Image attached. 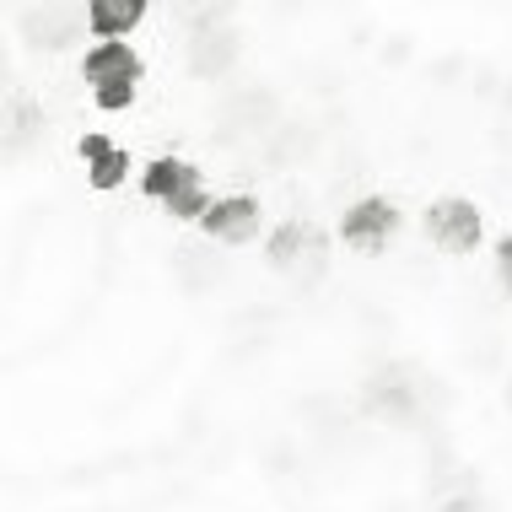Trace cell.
<instances>
[{
	"label": "cell",
	"instance_id": "30bf717a",
	"mask_svg": "<svg viewBox=\"0 0 512 512\" xmlns=\"http://www.w3.org/2000/svg\"><path fill=\"white\" fill-rule=\"evenodd\" d=\"M108 151H119L114 141H108V135H81V157H87V162H103Z\"/></svg>",
	"mask_w": 512,
	"mask_h": 512
},
{
	"label": "cell",
	"instance_id": "6da1fadb",
	"mask_svg": "<svg viewBox=\"0 0 512 512\" xmlns=\"http://www.w3.org/2000/svg\"><path fill=\"white\" fill-rule=\"evenodd\" d=\"M394 232H399V211H394V200H383V195L356 200L351 211L340 216V238L351 243L356 254H383Z\"/></svg>",
	"mask_w": 512,
	"mask_h": 512
},
{
	"label": "cell",
	"instance_id": "8992f818",
	"mask_svg": "<svg viewBox=\"0 0 512 512\" xmlns=\"http://www.w3.org/2000/svg\"><path fill=\"white\" fill-rule=\"evenodd\" d=\"M141 17H146L141 0H92L87 6V22H92V33H98L103 44H124V33H130Z\"/></svg>",
	"mask_w": 512,
	"mask_h": 512
},
{
	"label": "cell",
	"instance_id": "52a82bcc",
	"mask_svg": "<svg viewBox=\"0 0 512 512\" xmlns=\"http://www.w3.org/2000/svg\"><path fill=\"white\" fill-rule=\"evenodd\" d=\"M124 168H130V157H124V151H108L103 162H92V189H119L124 184Z\"/></svg>",
	"mask_w": 512,
	"mask_h": 512
},
{
	"label": "cell",
	"instance_id": "8fae6325",
	"mask_svg": "<svg viewBox=\"0 0 512 512\" xmlns=\"http://www.w3.org/2000/svg\"><path fill=\"white\" fill-rule=\"evenodd\" d=\"M502 281L512 286V238H502Z\"/></svg>",
	"mask_w": 512,
	"mask_h": 512
},
{
	"label": "cell",
	"instance_id": "3957f363",
	"mask_svg": "<svg viewBox=\"0 0 512 512\" xmlns=\"http://www.w3.org/2000/svg\"><path fill=\"white\" fill-rule=\"evenodd\" d=\"M254 227H259V205L248 195H227V200H216L211 211H205V232L221 238V243H248Z\"/></svg>",
	"mask_w": 512,
	"mask_h": 512
},
{
	"label": "cell",
	"instance_id": "9c48e42d",
	"mask_svg": "<svg viewBox=\"0 0 512 512\" xmlns=\"http://www.w3.org/2000/svg\"><path fill=\"white\" fill-rule=\"evenodd\" d=\"M135 103V81H114V87H98V108L103 114H124Z\"/></svg>",
	"mask_w": 512,
	"mask_h": 512
},
{
	"label": "cell",
	"instance_id": "7a4b0ae2",
	"mask_svg": "<svg viewBox=\"0 0 512 512\" xmlns=\"http://www.w3.org/2000/svg\"><path fill=\"white\" fill-rule=\"evenodd\" d=\"M426 232H432V243L448 248V254H469L486 227H480V211H475V205L459 200V195H448V200H437L432 211H426Z\"/></svg>",
	"mask_w": 512,
	"mask_h": 512
},
{
	"label": "cell",
	"instance_id": "ba28073f",
	"mask_svg": "<svg viewBox=\"0 0 512 512\" xmlns=\"http://www.w3.org/2000/svg\"><path fill=\"white\" fill-rule=\"evenodd\" d=\"M297 248H302V227H281V232H275V238H270V259H275V265H292V259H297Z\"/></svg>",
	"mask_w": 512,
	"mask_h": 512
},
{
	"label": "cell",
	"instance_id": "5b68a950",
	"mask_svg": "<svg viewBox=\"0 0 512 512\" xmlns=\"http://www.w3.org/2000/svg\"><path fill=\"white\" fill-rule=\"evenodd\" d=\"M141 189L151 200H178V195H189V189H200V168H189L184 157H157L146 168V178H141Z\"/></svg>",
	"mask_w": 512,
	"mask_h": 512
},
{
	"label": "cell",
	"instance_id": "277c9868",
	"mask_svg": "<svg viewBox=\"0 0 512 512\" xmlns=\"http://www.w3.org/2000/svg\"><path fill=\"white\" fill-rule=\"evenodd\" d=\"M81 76H87L92 92H98V87H114V81H135L141 76V60H135L130 44H98V49H87V60H81Z\"/></svg>",
	"mask_w": 512,
	"mask_h": 512
}]
</instances>
